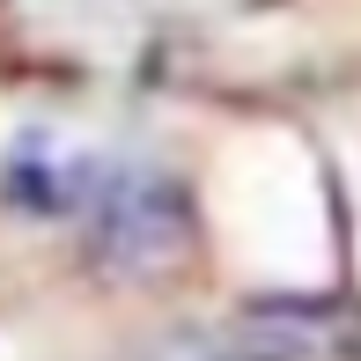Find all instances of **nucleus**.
<instances>
[{"label":"nucleus","mask_w":361,"mask_h":361,"mask_svg":"<svg viewBox=\"0 0 361 361\" xmlns=\"http://www.w3.org/2000/svg\"><path fill=\"white\" fill-rule=\"evenodd\" d=\"M81 221H89L96 266L118 273V281H155L192 251V207L155 170H104Z\"/></svg>","instance_id":"obj_1"},{"label":"nucleus","mask_w":361,"mask_h":361,"mask_svg":"<svg viewBox=\"0 0 361 361\" xmlns=\"http://www.w3.org/2000/svg\"><path fill=\"white\" fill-rule=\"evenodd\" d=\"M347 339V317L324 302H258L251 317H236L228 347H243L251 361H332Z\"/></svg>","instance_id":"obj_2"},{"label":"nucleus","mask_w":361,"mask_h":361,"mask_svg":"<svg viewBox=\"0 0 361 361\" xmlns=\"http://www.w3.org/2000/svg\"><path fill=\"white\" fill-rule=\"evenodd\" d=\"M96 177H104V162L30 140L23 155L8 162V200L30 207V214H81V207H89V192H96Z\"/></svg>","instance_id":"obj_3"}]
</instances>
